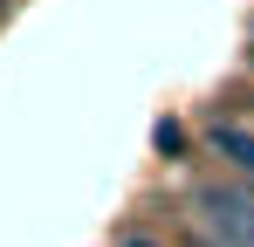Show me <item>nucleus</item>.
<instances>
[{
  "instance_id": "f257e3e1",
  "label": "nucleus",
  "mask_w": 254,
  "mask_h": 247,
  "mask_svg": "<svg viewBox=\"0 0 254 247\" xmlns=\"http://www.w3.org/2000/svg\"><path fill=\"white\" fill-rule=\"evenodd\" d=\"M206 144L227 158L234 179L254 185V117H213V124H206Z\"/></svg>"
},
{
  "instance_id": "f03ea898",
  "label": "nucleus",
  "mask_w": 254,
  "mask_h": 247,
  "mask_svg": "<svg viewBox=\"0 0 254 247\" xmlns=\"http://www.w3.org/2000/svg\"><path fill=\"white\" fill-rule=\"evenodd\" d=\"M179 144H186V137H179V124H158V151H165V158H179Z\"/></svg>"
},
{
  "instance_id": "7ed1b4c3",
  "label": "nucleus",
  "mask_w": 254,
  "mask_h": 247,
  "mask_svg": "<svg viewBox=\"0 0 254 247\" xmlns=\"http://www.w3.org/2000/svg\"><path fill=\"white\" fill-rule=\"evenodd\" d=\"M179 247H220V241H213L206 227H186V241H179Z\"/></svg>"
},
{
  "instance_id": "20e7f679",
  "label": "nucleus",
  "mask_w": 254,
  "mask_h": 247,
  "mask_svg": "<svg viewBox=\"0 0 254 247\" xmlns=\"http://www.w3.org/2000/svg\"><path fill=\"white\" fill-rule=\"evenodd\" d=\"M117 247H158V241H151V234H124Z\"/></svg>"
},
{
  "instance_id": "39448f33",
  "label": "nucleus",
  "mask_w": 254,
  "mask_h": 247,
  "mask_svg": "<svg viewBox=\"0 0 254 247\" xmlns=\"http://www.w3.org/2000/svg\"><path fill=\"white\" fill-rule=\"evenodd\" d=\"M241 117H254V96H248V103H241Z\"/></svg>"
},
{
  "instance_id": "423d86ee",
  "label": "nucleus",
  "mask_w": 254,
  "mask_h": 247,
  "mask_svg": "<svg viewBox=\"0 0 254 247\" xmlns=\"http://www.w3.org/2000/svg\"><path fill=\"white\" fill-rule=\"evenodd\" d=\"M248 62H254V48H248Z\"/></svg>"
}]
</instances>
